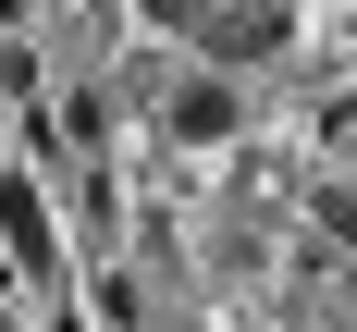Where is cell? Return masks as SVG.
Wrapping results in <instances>:
<instances>
[{
  "instance_id": "obj_1",
  "label": "cell",
  "mask_w": 357,
  "mask_h": 332,
  "mask_svg": "<svg viewBox=\"0 0 357 332\" xmlns=\"http://www.w3.org/2000/svg\"><path fill=\"white\" fill-rule=\"evenodd\" d=\"M284 37H296V13H284V0H222L210 25H197V49H210V62L234 74V62H271Z\"/></svg>"
},
{
  "instance_id": "obj_2",
  "label": "cell",
  "mask_w": 357,
  "mask_h": 332,
  "mask_svg": "<svg viewBox=\"0 0 357 332\" xmlns=\"http://www.w3.org/2000/svg\"><path fill=\"white\" fill-rule=\"evenodd\" d=\"M160 123H173V136L185 148H222V136H234V123H247V111H234V74H185V86H173V111H160Z\"/></svg>"
},
{
  "instance_id": "obj_3",
  "label": "cell",
  "mask_w": 357,
  "mask_h": 332,
  "mask_svg": "<svg viewBox=\"0 0 357 332\" xmlns=\"http://www.w3.org/2000/svg\"><path fill=\"white\" fill-rule=\"evenodd\" d=\"M0 234H13V258H25L37 283H62V234H50V210H37L25 173H0Z\"/></svg>"
},
{
  "instance_id": "obj_4",
  "label": "cell",
  "mask_w": 357,
  "mask_h": 332,
  "mask_svg": "<svg viewBox=\"0 0 357 332\" xmlns=\"http://www.w3.org/2000/svg\"><path fill=\"white\" fill-rule=\"evenodd\" d=\"M136 13H148V25H173V37H197V25L222 13V0H136Z\"/></svg>"
},
{
  "instance_id": "obj_5",
  "label": "cell",
  "mask_w": 357,
  "mask_h": 332,
  "mask_svg": "<svg viewBox=\"0 0 357 332\" xmlns=\"http://www.w3.org/2000/svg\"><path fill=\"white\" fill-rule=\"evenodd\" d=\"M321 221H333V234H345V246H357V197H321Z\"/></svg>"
},
{
  "instance_id": "obj_6",
  "label": "cell",
  "mask_w": 357,
  "mask_h": 332,
  "mask_svg": "<svg viewBox=\"0 0 357 332\" xmlns=\"http://www.w3.org/2000/svg\"><path fill=\"white\" fill-rule=\"evenodd\" d=\"M13 13H25V0H0V25H13Z\"/></svg>"
},
{
  "instance_id": "obj_7",
  "label": "cell",
  "mask_w": 357,
  "mask_h": 332,
  "mask_svg": "<svg viewBox=\"0 0 357 332\" xmlns=\"http://www.w3.org/2000/svg\"><path fill=\"white\" fill-rule=\"evenodd\" d=\"M62 332H74V320H62Z\"/></svg>"
}]
</instances>
